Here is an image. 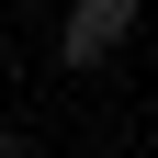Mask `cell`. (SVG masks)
<instances>
[{
    "label": "cell",
    "instance_id": "cell-3",
    "mask_svg": "<svg viewBox=\"0 0 158 158\" xmlns=\"http://www.w3.org/2000/svg\"><path fill=\"white\" fill-rule=\"evenodd\" d=\"M135 34H147V56H158V23H135Z\"/></svg>",
    "mask_w": 158,
    "mask_h": 158
},
{
    "label": "cell",
    "instance_id": "cell-2",
    "mask_svg": "<svg viewBox=\"0 0 158 158\" xmlns=\"http://www.w3.org/2000/svg\"><path fill=\"white\" fill-rule=\"evenodd\" d=\"M0 158H45V147H34V135H23V124H0Z\"/></svg>",
    "mask_w": 158,
    "mask_h": 158
},
{
    "label": "cell",
    "instance_id": "cell-1",
    "mask_svg": "<svg viewBox=\"0 0 158 158\" xmlns=\"http://www.w3.org/2000/svg\"><path fill=\"white\" fill-rule=\"evenodd\" d=\"M135 23H147V0H68V23H56V68H113V56L135 45Z\"/></svg>",
    "mask_w": 158,
    "mask_h": 158
}]
</instances>
